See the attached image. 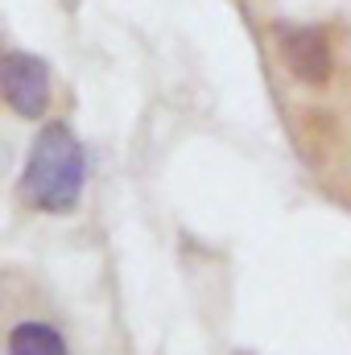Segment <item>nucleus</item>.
I'll use <instances>...</instances> for the list:
<instances>
[{"label": "nucleus", "instance_id": "39448f33", "mask_svg": "<svg viewBox=\"0 0 351 355\" xmlns=\"http://www.w3.org/2000/svg\"><path fill=\"white\" fill-rule=\"evenodd\" d=\"M236 355H257V352H236Z\"/></svg>", "mask_w": 351, "mask_h": 355}, {"label": "nucleus", "instance_id": "7ed1b4c3", "mask_svg": "<svg viewBox=\"0 0 351 355\" xmlns=\"http://www.w3.org/2000/svg\"><path fill=\"white\" fill-rule=\"evenodd\" d=\"M277 46L285 54V67L306 79V83H323L331 75V46L323 42L318 29H306V25H281L277 29Z\"/></svg>", "mask_w": 351, "mask_h": 355}, {"label": "nucleus", "instance_id": "f257e3e1", "mask_svg": "<svg viewBox=\"0 0 351 355\" xmlns=\"http://www.w3.org/2000/svg\"><path fill=\"white\" fill-rule=\"evenodd\" d=\"M21 194L42 215H71L87 194V149L71 124L50 120L29 149Z\"/></svg>", "mask_w": 351, "mask_h": 355}, {"label": "nucleus", "instance_id": "f03ea898", "mask_svg": "<svg viewBox=\"0 0 351 355\" xmlns=\"http://www.w3.org/2000/svg\"><path fill=\"white\" fill-rule=\"evenodd\" d=\"M0 95L4 103L25 116V120H37L46 116L50 99H54V75H50V62L42 54H29V50H8L0 58Z\"/></svg>", "mask_w": 351, "mask_h": 355}, {"label": "nucleus", "instance_id": "20e7f679", "mask_svg": "<svg viewBox=\"0 0 351 355\" xmlns=\"http://www.w3.org/2000/svg\"><path fill=\"white\" fill-rule=\"evenodd\" d=\"M4 352L8 355H71L67 335L46 322V318H21L8 327V339H4Z\"/></svg>", "mask_w": 351, "mask_h": 355}]
</instances>
